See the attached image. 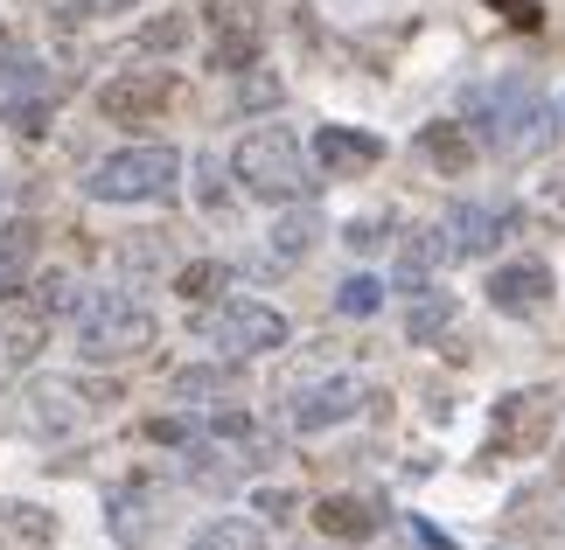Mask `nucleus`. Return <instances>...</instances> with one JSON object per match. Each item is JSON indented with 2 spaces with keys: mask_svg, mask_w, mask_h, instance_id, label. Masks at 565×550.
<instances>
[{
  "mask_svg": "<svg viewBox=\"0 0 565 550\" xmlns=\"http://www.w3.org/2000/svg\"><path fill=\"white\" fill-rule=\"evenodd\" d=\"M56 516L42 502H0V550H50Z\"/></svg>",
  "mask_w": 565,
  "mask_h": 550,
  "instance_id": "nucleus-15",
  "label": "nucleus"
},
{
  "mask_svg": "<svg viewBox=\"0 0 565 550\" xmlns=\"http://www.w3.org/2000/svg\"><path fill=\"white\" fill-rule=\"evenodd\" d=\"M468 119L482 126V140L495 153H510V161H531V153H545L552 147V105L537 98V84L531 77H516V84H495V91H475L468 98Z\"/></svg>",
  "mask_w": 565,
  "mask_h": 550,
  "instance_id": "nucleus-2",
  "label": "nucleus"
},
{
  "mask_svg": "<svg viewBox=\"0 0 565 550\" xmlns=\"http://www.w3.org/2000/svg\"><path fill=\"white\" fill-rule=\"evenodd\" d=\"M489 300H495V314H537L552 300V272L537 258H516V266H503L489 279Z\"/></svg>",
  "mask_w": 565,
  "mask_h": 550,
  "instance_id": "nucleus-10",
  "label": "nucleus"
},
{
  "mask_svg": "<svg viewBox=\"0 0 565 550\" xmlns=\"http://www.w3.org/2000/svg\"><path fill=\"white\" fill-rule=\"evenodd\" d=\"M495 8H503L516 29H537V21H545V14H537V0H495Z\"/></svg>",
  "mask_w": 565,
  "mask_h": 550,
  "instance_id": "nucleus-29",
  "label": "nucleus"
},
{
  "mask_svg": "<svg viewBox=\"0 0 565 550\" xmlns=\"http://www.w3.org/2000/svg\"><path fill=\"white\" fill-rule=\"evenodd\" d=\"M182 182V153L175 147H119L113 161L92 168V203H168Z\"/></svg>",
  "mask_w": 565,
  "mask_h": 550,
  "instance_id": "nucleus-4",
  "label": "nucleus"
},
{
  "mask_svg": "<svg viewBox=\"0 0 565 550\" xmlns=\"http://www.w3.org/2000/svg\"><path fill=\"white\" fill-rule=\"evenodd\" d=\"M419 153H426L440 174H461L468 153H475V147H468V126H426V133H419Z\"/></svg>",
  "mask_w": 565,
  "mask_h": 550,
  "instance_id": "nucleus-19",
  "label": "nucleus"
},
{
  "mask_svg": "<svg viewBox=\"0 0 565 550\" xmlns=\"http://www.w3.org/2000/svg\"><path fill=\"white\" fill-rule=\"evenodd\" d=\"M447 258H454L447 251V230H405V245H398V285H405V293H419Z\"/></svg>",
  "mask_w": 565,
  "mask_h": 550,
  "instance_id": "nucleus-16",
  "label": "nucleus"
},
{
  "mask_svg": "<svg viewBox=\"0 0 565 550\" xmlns=\"http://www.w3.org/2000/svg\"><path fill=\"white\" fill-rule=\"evenodd\" d=\"M14 369H21V363H14V348H8V327H0V384H8Z\"/></svg>",
  "mask_w": 565,
  "mask_h": 550,
  "instance_id": "nucleus-32",
  "label": "nucleus"
},
{
  "mask_svg": "<svg viewBox=\"0 0 565 550\" xmlns=\"http://www.w3.org/2000/svg\"><path fill=\"white\" fill-rule=\"evenodd\" d=\"M287 418H294V432H329V425H342V418H356V384H315V390H300Z\"/></svg>",
  "mask_w": 565,
  "mask_h": 550,
  "instance_id": "nucleus-14",
  "label": "nucleus"
},
{
  "mask_svg": "<svg viewBox=\"0 0 565 550\" xmlns=\"http://www.w3.org/2000/svg\"><path fill=\"white\" fill-rule=\"evenodd\" d=\"M154 439H168V446H182V439H189V425H182V418H161V425H154Z\"/></svg>",
  "mask_w": 565,
  "mask_h": 550,
  "instance_id": "nucleus-31",
  "label": "nucleus"
},
{
  "mask_svg": "<svg viewBox=\"0 0 565 550\" xmlns=\"http://www.w3.org/2000/svg\"><path fill=\"white\" fill-rule=\"evenodd\" d=\"M454 327V293H433V285H419L412 293V314H405V342L419 348V342H440Z\"/></svg>",
  "mask_w": 565,
  "mask_h": 550,
  "instance_id": "nucleus-18",
  "label": "nucleus"
},
{
  "mask_svg": "<svg viewBox=\"0 0 565 550\" xmlns=\"http://www.w3.org/2000/svg\"><path fill=\"white\" fill-rule=\"evenodd\" d=\"M231 384H237V356L203 363V369H182V377H175V398H182V405H203V398H224Z\"/></svg>",
  "mask_w": 565,
  "mask_h": 550,
  "instance_id": "nucleus-20",
  "label": "nucleus"
},
{
  "mask_svg": "<svg viewBox=\"0 0 565 550\" xmlns=\"http://www.w3.org/2000/svg\"><path fill=\"white\" fill-rule=\"evenodd\" d=\"M552 425V390H516V398H503V411H495V439H489V460H503L510 446H537Z\"/></svg>",
  "mask_w": 565,
  "mask_h": 550,
  "instance_id": "nucleus-8",
  "label": "nucleus"
},
{
  "mask_svg": "<svg viewBox=\"0 0 565 550\" xmlns=\"http://www.w3.org/2000/svg\"><path fill=\"white\" fill-rule=\"evenodd\" d=\"M315 161L329 174H363L384 161V140L377 133H350V126H321L315 133Z\"/></svg>",
  "mask_w": 565,
  "mask_h": 550,
  "instance_id": "nucleus-13",
  "label": "nucleus"
},
{
  "mask_svg": "<svg viewBox=\"0 0 565 550\" xmlns=\"http://www.w3.org/2000/svg\"><path fill=\"white\" fill-rule=\"evenodd\" d=\"M321 237H329L321 209H315V203H300V209H287V216L273 224V258H279V266H294V258H308Z\"/></svg>",
  "mask_w": 565,
  "mask_h": 550,
  "instance_id": "nucleus-17",
  "label": "nucleus"
},
{
  "mask_svg": "<svg viewBox=\"0 0 565 550\" xmlns=\"http://www.w3.org/2000/svg\"><path fill=\"white\" fill-rule=\"evenodd\" d=\"M377 306H384V285H377V279H363V272H350V279L335 285V314H350V321H371Z\"/></svg>",
  "mask_w": 565,
  "mask_h": 550,
  "instance_id": "nucleus-23",
  "label": "nucleus"
},
{
  "mask_svg": "<svg viewBox=\"0 0 565 550\" xmlns=\"http://www.w3.org/2000/svg\"><path fill=\"white\" fill-rule=\"evenodd\" d=\"M510 230V209H482V203H454L447 209V251L454 258H482L495 251V237Z\"/></svg>",
  "mask_w": 565,
  "mask_h": 550,
  "instance_id": "nucleus-12",
  "label": "nucleus"
},
{
  "mask_svg": "<svg viewBox=\"0 0 565 550\" xmlns=\"http://www.w3.org/2000/svg\"><path fill=\"white\" fill-rule=\"evenodd\" d=\"M258 509H266V516H287V509H294V495H279V488H266V495H258Z\"/></svg>",
  "mask_w": 565,
  "mask_h": 550,
  "instance_id": "nucleus-30",
  "label": "nucleus"
},
{
  "mask_svg": "<svg viewBox=\"0 0 565 550\" xmlns=\"http://www.w3.org/2000/svg\"><path fill=\"white\" fill-rule=\"evenodd\" d=\"M342 245H350V251H377V245H384V216H363V224H350V230H342Z\"/></svg>",
  "mask_w": 565,
  "mask_h": 550,
  "instance_id": "nucleus-27",
  "label": "nucleus"
},
{
  "mask_svg": "<svg viewBox=\"0 0 565 550\" xmlns=\"http://www.w3.org/2000/svg\"><path fill=\"white\" fill-rule=\"evenodd\" d=\"M189 550H266V530H258V522H245V516H216L210 530H195Z\"/></svg>",
  "mask_w": 565,
  "mask_h": 550,
  "instance_id": "nucleus-21",
  "label": "nucleus"
},
{
  "mask_svg": "<svg viewBox=\"0 0 565 550\" xmlns=\"http://www.w3.org/2000/svg\"><path fill=\"white\" fill-rule=\"evenodd\" d=\"M21 425H29L35 439H63L84 425V411H92V398H84L77 377H29L21 384Z\"/></svg>",
  "mask_w": 565,
  "mask_h": 550,
  "instance_id": "nucleus-6",
  "label": "nucleus"
},
{
  "mask_svg": "<svg viewBox=\"0 0 565 550\" xmlns=\"http://www.w3.org/2000/svg\"><path fill=\"white\" fill-rule=\"evenodd\" d=\"M84 300H92V293H84L71 272H50V279H42V293H35V314H63V321H77V314H84Z\"/></svg>",
  "mask_w": 565,
  "mask_h": 550,
  "instance_id": "nucleus-22",
  "label": "nucleus"
},
{
  "mask_svg": "<svg viewBox=\"0 0 565 550\" xmlns=\"http://www.w3.org/2000/svg\"><path fill=\"white\" fill-rule=\"evenodd\" d=\"M231 174H237V188H245L252 203H300V195L321 188L287 126H252V133L231 147Z\"/></svg>",
  "mask_w": 565,
  "mask_h": 550,
  "instance_id": "nucleus-1",
  "label": "nucleus"
},
{
  "mask_svg": "<svg viewBox=\"0 0 565 550\" xmlns=\"http://www.w3.org/2000/svg\"><path fill=\"white\" fill-rule=\"evenodd\" d=\"M134 0H56V21H92V14H126Z\"/></svg>",
  "mask_w": 565,
  "mask_h": 550,
  "instance_id": "nucleus-26",
  "label": "nucleus"
},
{
  "mask_svg": "<svg viewBox=\"0 0 565 550\" xmlns=\"http://www.w3.org/2000/svg\"><path fill=\"white\" fill-rule=\"evenodd\" d=\"M0 112L14 119V133H21V140L50 133L56 84H50V71H42L29 50H0Z\"/></svg>",
  "mask_w": 565,
  "mask_h": 550,
  "instance_id": "nucleus-5",
  "label": "nucleus"
},
{
  "mask_svg": "<svg viewBox=\"0 0 565 550\" xmlns=\"http://www.w3.org/2000/svg\"><path fill=\"white\" fill-rule=\"evenodd\" d=\"M182 42H189V14H154L140 29V50L147 56H168V50H182Z\"/></svg>",
  "mask_w": 565,
  "mask_h": 550,
  "instance_id": "nucleus-24",
  "label": "nucleus"
},
{
  "mask_svg": "<svg viewBox=\"0 0 565 550\" xmlns=\"http://www.w3.org/2000/svg\"><path fill=\"white\" fill-rule=\"evenodd\" d=\"M216 279H224V266H189V272H182V300H203Z\"/></svg>",
  "mask_w": 565,
  "mask_h": 550,
  "instance_id": "nucleus-28",
  "label": "nucleus"
},
{
  "mask_svg": "<svg viewBox=\"0 0 565 550\" xmlns=\"http://www.w3.org/2000/svg\"><path fill=\"white\" fill-rule=\"evenodd\" d=\"M279 91H287V84L258 71V77H245V84H237V105H252V112H266V105H279Z\"/></svg>",
  "mask_w": 565,
  "mask_h": 550,
  "instance_id": "nucleus-25",
  "label": "nucleus"
},
{
  "mask_svg": "<svg viewBox=\"0 0 565 550\" xmlns=\"http://www.w3.org/2000/svg\"><path fill=\"white\" fill-rule=\"evenodd\" d=\"M203 335L224 348V356H258V348H279V342H287V321H279L266 300H245V293H237L231 306H216V314L203 321Z\"/></svg>",
  "mask_w": 565,
  "mask_h": 550,
  "instance_id": "nucleus-7",
  "label": "nucleus"
},
{
  "mask_svg": "<svg viewBox=\"0 0 565 550\" xmlns=\"http://www.w3.org/2000/svg\"><path fill=\"white\" fill-rule=\"evenodd\" d=\"M71 327H77L84 363H126V356H147V348H154V314L126 293H92Z\"/></svg>",
  "mask_w": 565,
  "mask_h": 550,
  "instance_id": "nucleus-3",
  "label": "nucleus"
},
{
  "mask_svg": "<svg viewBox=\"0 0 565 550\" xmlns=\"http://www.w3.org/2000/svg\"><path fill=\"white\" fill-rule=\"evenodd\" d=\"M168 98H175V77H168V71H134V77H113L98 91V105L113 119H154Z\"/></svg>",
  "mask_w": 565,
  "mask_h": 550,
  "instance_id": "nucleus-9",
  "label": "nucleus"
},
{
  "mask_svg": "<svg viewBox=\"0 0 565 550\" xmlns=\"http://www.w3.org/2000/svg\"><path fill=\"white\" fill-rule=\"evenodd\" d=\"M377 522H384V509H377L371 495H321V502H315V530L335 537V543L377 537Z\"/></svg>",
  "mask_w": 565,
  "mask_h": 550,
  "instance_id": "nucleus-11",
  "label": "nucleus"
}]
</instances>
